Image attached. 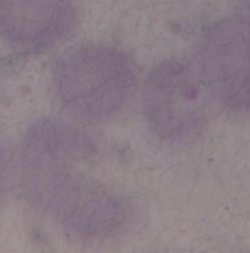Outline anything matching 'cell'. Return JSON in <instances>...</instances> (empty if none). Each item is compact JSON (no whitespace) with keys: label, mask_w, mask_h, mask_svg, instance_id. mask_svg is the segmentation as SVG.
Wrapping results in <instances>:
<instances>
[{"label":"cell","mask_w":250,"mask_h":253,"mask_svg":"<svg viewBox=\"0 0 250 253\" xmlns=\"http://www.w3.org/2000/svg\"><path fill=\"white\" fill-rule=\"evenodd\" d=\"M7 178H9V167H7V156L0 144V199L4 194V190L7 187Z\"/></svg>","instance_id":"obj_7"},{"label":"cell","mask_w":250,"mask_h":253,"mask_svg":"<svg viewBox=\"0 0 250 253\" xmlns=\"http://www.w3.org/2000/svg\"><path fill=\"white\" fill-rule=\"evenodd\" d=\"M213 97L194 63L169 59L155 66L143 88L144 114L153 131L174 143H187L206 128Z\"/></svg>","instance_id":"obj_3"},{"label":"cell","mask_w":250,"mask_h":253,"mask_svg":"<svg viewBox=\"0 0 250 253\" xmlns=\"http://www.w3.org/2000/svg\"><path fill=\"white\" fill-rule=\"evenodd\" d=\"M49 213L77 237L100 239L124 227L129 205L108 186L84 175L53 203Z\"/></svg>","instance_id":"obj_6"},{"label":"cell","mask_w":250,"mask_h":253,"mask_svg":"<svg viewBox=\"0 0 250 253\" xmlns=\"http://www.w3.org/2000/svg\"><path fill=\"white\" fill-rule=\"evenodd\" d=\"M75 22V0H0V36L19 53L55 47Z\"/></svg>","instance_id":"obj_5"},{"label":"cell","mask_w":250,"mask_h":253,"mask_svg":"<svg viewBox=\"0 0 250 253\" xmlns=\"http://www.w3.org/2000/svg\"><path fill=\"white\" fill-rule=\"evenodd\" d=\"M56 96L78 121L108 123L131 102L137 72L131 59L109 46H81L65 53L53 72Z\"/></svg>","instance_id":"obj_1"},{"label":"cell","mask_w":250,"mask_h":253,"mask_svg":"<svg viewBox=\"0 0 250 253\" xmlns=\"http://www.w3.org/2000/svg\"><path fill=\"white\" fill-rule=\"evenodd\" d=\"M96 143L80 126L44 118L28 128L19 156L21 181L28 200L49 212L55 200L85 172Z\"/></svg>","instance_id":"obj_2"},{"label":"cell","mask_w":250,"mask_h":253,"mask_svg":"<svg viewBox=\"0 0 250 253\" xmlns=\"http://www.w3.org/2000/svg\"><path fill=\"white\" fill-rule=\"evenodd\" d=\"M194 66L216 103L250 112V13L210 25L199 42Z\"/></svg>","instance_id":"obj_4"}]
</instances>
